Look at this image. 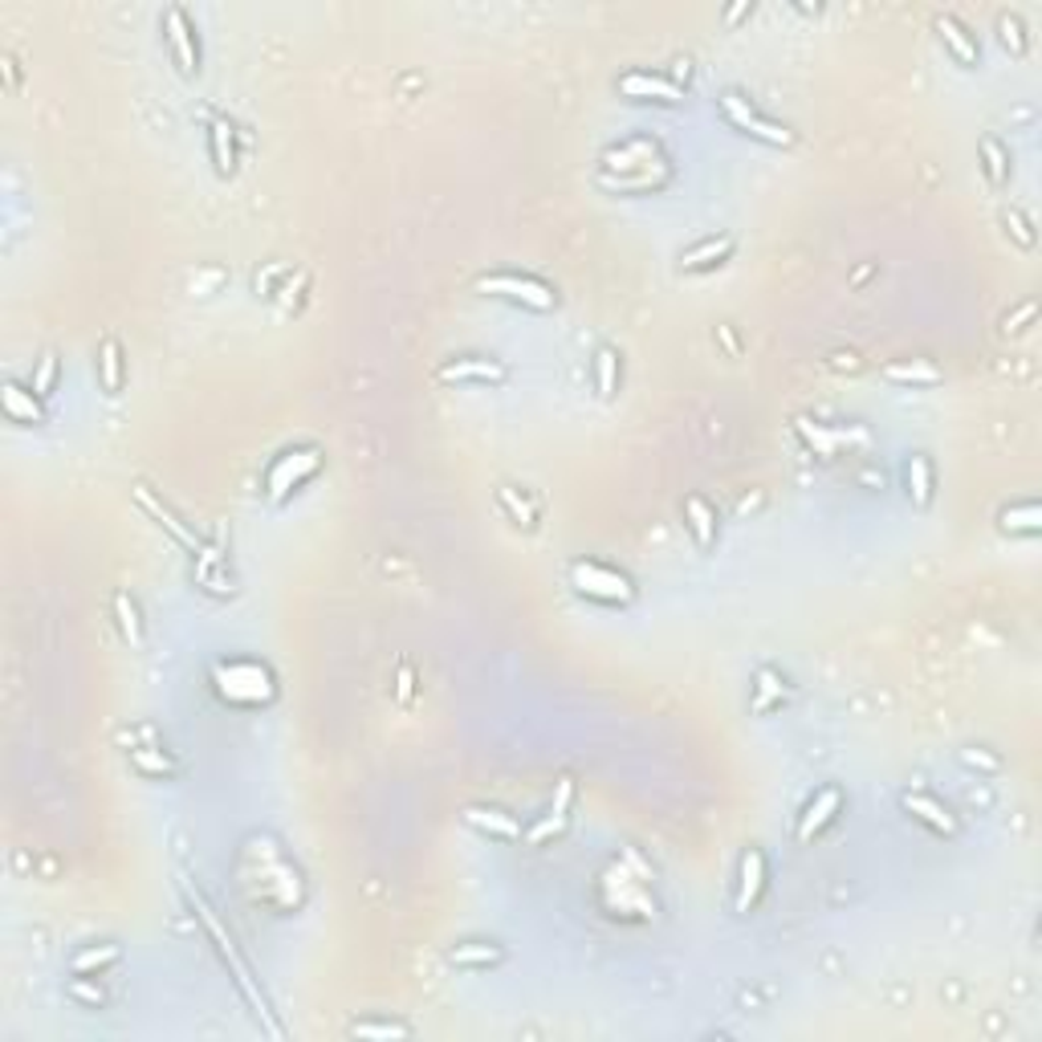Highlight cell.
<instances>
[{"label":"cell","mask_w":1042,"mask_h":1042,"mask_svg":"<svg viewBox=\"0 0 1042 1042\" xmlns=\"http://www.w3.org/2000/svg\"><path fill=\"white\" fill-rule=\"evenodd\" d=\"M237 888L253 908H265L273 916L301 913L306 900H310L301 868L270 831H253L241 839V847H237Z\"/></svg>","instance_id":"obj_1"},{"label":"cell","mask_w":1042,"mask_h":1042,"mask_svg":"<svg viewBox=\"0 0 1042 1042\" xmlns=\"http://www.w3.org/2000/svg\"><path fill=\"white\" fill-rule=\"evenodd\" d=\"M180 892H184L187 908L196 913V920L204 925V932H208V941L216 944V953H220V961H225V970H229L232 985H237V994L244 998V1006L253 1010V1018H257L261 1027H265V1034L270 1039H282L286 1034V1027L273 1018V1006L270 998H265V989H261L257 973H253V965H249V957L241 953V944H237V937H232L229 928H225V920H220V913L213 908V900L204 896L201 888L192 884V880H180Z\"/></svg>","instance_id":"obj_2"},{"label":"cell","mask_w":1042,"mask_h":1042,"mask_svg":"<svg viewBox=\"0 0 1042 1042\" xmlns=\"http://www.w3.org/2000/svg\"><path fill=\"white\" fill-rule=\"evenodd\" d=\"M672 180V163L664 159L656 139H623L619 147L603 151L599 187L607 192H660Z\"/></svg>","instance_id":"obj_3"},{"label":"cell","mask_w":1042,"mask_h":1042,"mask_svg":"<svg viewBox=\"0 0 1042 1042\" xmlns=\"http://www.w3.org/2000/svg\"><path fill=\"white\" fill-rule=\"evenodd\" d=\"M213 688L225 705L237 709H265L277 700V676L261 660H216Z\"/></svg>","instance_id":"obj_4"},{"label":"cell","mask_w":1042,"mask_h":1042,"mask_svg":"<svg viewBox=\"0 0 1042 1042\" xmlns=\"http://www.w3.org/2000/svg\"><path fill=\"white\" fill-rule=\"evenodd\" d=\"M599 904L607 916L619 920H652L656 916V896L648 888V875H631L623 859H611L599 871Z\"/></svg>","instance_id":"obj_5"},{"label":"cell","mask_w":1042,"mask_h":1042,"mask_svg":"<svg viewBox=\"0 0 1042 1042\" xmlns=\"http://www.w3.org/2000/svg\"><path fill=\"white\" fill-rule=\"evenodd\" d=\"M566 583L579 599L599 603V607H631L635 603V579L619 566H607L599 558H574L566 566Z\"/></svg>","instance_id":"obj_6"},{"label":"cell","mask_w":1042,"mask_h":1042,"mask_svg":"<svg viewBox=\"0 0 1042 1042\" xmlns=\"http://www.w3.org/2000/svg\"><path fill=\"white\" fill-rule=\"evenodd\" d=\"M327 469V453L318 444H301V448H286L277 453L273 465L265 469V501L270 505H286L298 489H306L318 472Z\"/></svg>","instance_id":"obj_7"},{"label":"cell","mask_w":1042,"mask_h":1042,"mask_svg":"<svg viewBox=\"0 0 1042 1042\" xmlns=\"http://www.w3.org/2000/svg\"><path fill=\"white\" fill-rule=\"evenodd\" d=\"M477 294L514 301V306L534 310V314H550V310H558L554 286H546L542 277H534V273H514V270L481 273V277H477Z\"/></svg>","instance_id":"obj_8"},{"label":"cell","mask_w":1042,"mask_h":1042,"mask_svg":"<svg viewBox=\"0 0 1042 1042\" xmlns=\"http://www.w3.org/2000/svg\"><path fill=\"white\" fill-rule=\"evenodd\" d=\"M717 111H721V118H725L729 127L749 135V139H757V144H770V147L799 144L794 130L786 127V123H778V118L762 115V111L754 106V99H745V94H737V90H725V94L717 99Z\"/></svg>","instance_id":"obj_9"},{"label":"cell","mask_w":1042,"mask_h":1042,"mask_svg":"<svg viewBox=\"0 0 1042 1042\" xmlns=\"http://www.w3.org/2000/svg\"><path fill=\"white\" fill-rule=\"evenodd\" d=\"M130 501H135V505H139V509H144V514L151 517V522H156V526L163 529V534H168V538H172L175 546H184L187 554H201V550H204V538H201V534L187 526L184 517L175 514L172 505L159 497V493H156L151 485H147V481H135V485H130Z\"/></svg>","instance_id":"obj_10"},{"label":"cell","mask_w":1042,"mask_h":1042,"mask_svg":"<svg viewBox=\"0 0 1042 1042\" xmlns=\"http://www.w3.org/2000/svg\"><path fill=\"white\" fill-rule=\"evenodd\" d=\"M163 37H168V49H172V61L180 66V73L196 78L201 73V30L187 16V9H180V4L163 9Z\"/></svg>","instance_id":"obj_11"},{"label":"cell","mask_w":1042,"mask_h":1042,"mask_svg":"<svg viewBox=\"0 0 1042 1042\" xmlns=\"http://www.w3.org/2000/svg\"><path fill=\"white\" fill-rule=\"evenodd\" d=\"M766 884H770V868H766V851L762 847H745L742 859H737V888H733V913L749 916L766 896Z\"/></svg>","instance_id":"obj_12"},{"label":"cell","mask_w":1042,"mask_h":1042,"mask_svg":"<svg viewBox=\"0 0 1042 1042\" xmlns=\"http://www.w3.org/2000/svg\"><path fill=\"white\" fill-rule=\"evenodd\" d=\"M574 799H579V786H574L571 774H562L554 786V799H550V806H546V814L534 823V827H526V835L522 839L529 843V847H542V843L558 839L562 831L571 827V811H574Z\"/></svg>","instance_id":"obj_13"},{"label":"cell","mask_w":1042,"mask_h":1042,"mask_svg":"<svg viewBox=\"0 0 1042 1042\" xmlns=\"http://www.w3.org/2000/svg\"><path fill=\"white\" fill-rule=\"evenodd\" d=\"M615 90L631 102H660V106H680V102H685V87H680V82H672V78L652 73V70L619 73V78H615Z\"/></svg>","instance_id":"obj_14"},{"label":"cell","mask_w":1042,"mask_h":1042,"mask_svg":"<svg viewBox=\"0 0 1042 1042\" xmlns=\"http://www.w3.org/2000/svg\"><path fill=\"white\" fill-rule=\"evenodd\" d=\"M436 379L440 383H485V387H501L509 383V367L501 363V358H489V355H460V358H448V363H440V371H436Z\"/></svg>","instance_id":"obj_15"},{"label":"cell","mask_w":1042,"mask_h":1042,"mask_svg":"<svg viewBox=\"0 0 1042 1042\" xmlns=\"http://www.w3.org/2000/svg\"><path fill=\"white\" fill-rule=\"evenodd\" d=\"M900 806H904V814H913L916 823H925L932 835H944V839H957V835H961V818H957L937 794H928V790H904V794H900Z\"/></svg>","instance_id":"obj_16"},{"label":"cell","mask_w":1042,"mask_h":1042,"mask_svg":"<svg viewBox=\"0 0 1042 1042\" xmlns=\"http://www.w3.org/2000/svg\"><path fill=\"white\" fill-rule=\"evenodd\" d=\"M843 790L839 786H823V790H814V799L806 802L799 811V823H794V839L799 843H811V839H818L823 831L835 823L843 814Z\"/></svg>","instance_id":"obj_17"},{"label":"cell","mask_w":1042,"mask_h":1042,"mask_svg":"<svg viewBox=\"0 0 1042 1042\" xmlns=\"http://www.w3.org/2000/svg\"><path fill=\"white\" fill-rule=\"evenodd\" d=\"M680 517H685V529L692 546L700 554H713L717 542H721V517H717V505L705 493H688L685 505H680Z\"/></svg>","instance_id":"obj_18"},{"label":"cell","mask_w":1042,"mask_h":1042,"mask_svg":"<svg viewBox=\"0 0 1042 1042\" xmlns=\"http://www.w3.org/2000/svg\"><path fill=\"white\" fill-rule=\"evenodd\" d=\"M932 30H937V37H941V45L949 49V58H953L957 66H965V70L982 66V45H977V37L970 33L965 21H957L953 13H937Z\"/></svg>","instance_id":"obj_19"},{"label":"cell","mask_w":1042,"mask_h":1042,"mask_svg":"<svg viewBox=\"0 0 1042 1042\" xmlns=\"http://www.w3.org/2000/svg\"><path fill=\"white\" fill-rule=\"evenodd\" d=\"M465 823H469L472 831H481V835H489V839H501V843H517L522 835H526V827L517 823L509 811H501V806H485V802H472V806H465V814H460Z\"/></svg>","instance_id":"obj_20"},{"label":"cell","mask_w":1042,"mask_h":1042,"mask_svg":"<svg viewBox=\"0 0 1042 1042\" xmlns=\"http://www.w3.org/2000/svg\"><path fill=\"white\" fill-rule=\"evenodd\" d=\"M94 375H99L102 396H111V400L127 387V351H123L115 334H106L99 351H94Z\"/></svg>","instance_id":"obj_21"},{"label":"cell","mask_w":1042,"mask_h":1042,"mask_svg":"<svg viewBox=\"0 0 1042 1042\" xmlns=\"http://www.w3.org/2000/svg\"><path fill=\"white\" fill-rule=\"evenodd\" d=\"M208 156H213V172L220 180H229L237 172V127L225 115H216L208 123Z\"/></svg>","instance_id":"obj_22"},{"label":"cell","mask_w":1042,"mask_h":1042,"mask_svg":"<svg viewBox=\"0 0 1042 1042\" xmlns=\"http://www.w3.org/2000/svg\"><path fill=\"white\" fill-rule=\"evenodd\" d=\"M111 611H115V623H118V635H123V643H127L130 652H144V648H147V623H144V611H139L135 595H130V591H115Z\"/></svg>","instance_id":"obj_23"},{"label":"cell","mask_w":1042,"mask_h":1042,"mask_svg":"<svg viewBox=\"0 0 1042 1042\" xmlns=\"http://www.w3.org/2000/svg\"><path fill=\"white\" fill-rule=\"evenodd\" d=\"M591 383H595V396L603 403H611L619 396V383H623V355L615 346L603 343L591 358Z\"/></svg>","instance_id":"obj_24"},{"label":"cell","mask_w":1042,"mask_h":1042,"mask_svg":"<svg viewBox=\"0 0 1042 1042\" xmlns=\"http://www.w3.org/2000/svg\"><path fill=\"white\" fill-rule=\"evenodd\" d=\"M786 700H790V685H786L782 672H778V668H757L754 692H749V713L766 717V713H774V709H782Z\"/></svg>","instance_id":"obj_25"},{"label":"cell","mask_w":1042,"mask_h":1042,"mask_svg":"<svg viewBox=\"0 0 1042 1042\" xmlns=\"http://www.w3.org/2000/svg\"><path fill=\"white\" fill-rule=\"evenodd\" d=\"M892 387H937L944 383V371L928 358H896L880 371Z\"/></svg>","instance_id":"obj_26"},{"label":"cell","mask_w":1042,"mask_h":1042,"mask_svg":"<svg viewBox=\"0 0 1042 1042\" xmlns=\"http://www.w3.org/2000/svg\"><path fill=\"white\" fill-rule=\"evenodd\" d=\"M904 493L913 501L916 509H928L932 497H937V477H932V460L925 453H913L904 460Z\"/></svg>","instance_id":"obj_27"},{"label":"cell","mask_w":1042,"mask_h":1042,"mask_svg":"<svg viewBox=\"0 0 1042 1042\" xmlns=\"http://www.w3.org/2000/svg\"><path fill=\"white\" fill-rule=\"evenodd\" d=\"M733 237L729 232H721V237H709V241H697L692 249H685L680 253V273H705L713 270V265H721V261L733 257Z\"/></svg>","instance_id":"obj_28"},{"label":"cell","mask_w":1042,"mask_h":1042,"mask_svg":"<svg viewBox=\"0 0 1042 1042\" xmlns=\"http://www.w3.org/2000/svg\"><path fill=\"white\" fill-rule=\"evenodd\" d=\"M501 961H505V944L497 941H460L448 949V965L457 970H489Z\"/></svg>","instance_id":"obj_29"},{"label":"cell","mask_w":1042,"mask_h":1042,"mask_svg":"<svg viewBox=\"0 0 1042 1042\" xmlns=\"http://www.w3.org/2000/svg\"><path fill=\"white\" fill-rule=\"evenodd\" d=\"M123 961V949L115 941H102V944H87L70 957V973L73 977H102V973Z\"/></svg>","instance_id":"obj_30"},{"label":"cell","mask_w":1042,"mask_h":1042,"mask_svg":"<svg viewBox=\"0 0 1042 1042\" xmlns=\"http://www.w3.org/2000/svg\"><path fill=\"white\" fill-rule=\"evenodd\" d=\"M196 586H204L208 595H232V579L225 574V554H220V546H208L204 542V550L196 554Z\"/></svg>","instance_id":"obj_31"},{"label":"cell","mask_w":1042,"mask_h":1042,"mask_svg":"<svg viewBox=\"0 0 1042 1042\" xmlns=\"http://www.w3.org/2000/svg\"><path fill=\"white\" fill-rule=\"evenodd\" d=\"M982 172H985V180H989V187H1006L1010 184V175H1014V156H1010V147L1001 144L998 135H985L982 139Z\"/></svg>","instance_id":"obj_32"},{"label":"cell","mask_w":1042,"mask_h":1042,"mask_svg":"<svg viewBox=\"0 0 1042 1042\" xmlns=\"http://www.w3.org/2000/svg\"><path fill=\"white\" fill-rule=\"evenodd\" d=\"M998 529L1010 534V538H1034L1042 529V505L1039 501H1018V505H1006L998 514Z\"/></svg>","instance_id":"obj_33"},{"label":"cell","mask_w":1042,"mask_h":1042,"mask_svg":"<svg viewBox=\"0 0 1042 1042\" xmlns=\"http://www.w3.org/2000/svg\"><path fill=\"white\" fill-rule=\"evenodd\" d=\"M4 415L13 424H45V408L42 400L25 391L21 383H4Z\"/></svg>","instance_id":"obj_34"},{"label":"cell","mask_w":1042,"mask_h":1042,"mask_svg":"<svg viewBox=\"0 0 1042 1042\" xmlns=\"http://www.w3.org/2000/svg\"><path fill=\"white\" fill-rule=\"evenodd\" d=\"M130 766L139 774H147V778H175L180 774V762H175L172 754H163L159 745H130Z\"/></svg>","instance_id":"obj_35"},{"label":"cell","mask_w":1042,"mask_h":1042,"mask_svg":"<svg viewBox=\"0 0 1042 1042\" xmlns=\"http://www.w3.org/2000/svg\"><path fill=\"white\" fill-rule=\"evenodd\" d=\"M497 505L505 509V517H509L517 529H526V534L538 529V505H534L526 493H517L514 485H497Z\"/></svg>","instance_id":"obj_36"},{"label":"cell","mask_w":1042,"mask_h":1042,"mask_svg":"<svg viewBox=\"0 0 1042 1042\" xmlns=\"http://www.w3.org/2000/svg\"><path fill=\"white\" fill-rule=\"evenodd\" d=\"M58 375H61L58 351H45V355L37 358V367H33L30 391L37 396V400H49V396H54V387H58Z\"/></svg>","instance_id":"obj_37"},{"label":"cell","mask_w":1042,"mask_h":1042,"mask_svg":"<svg viewBox=\"0 0 1042 1042\" xmlns=\"http://www.w3.org/2000/svg\"><path fill=\"white\" fill-rule=\"evenodd\" d=\"M346 1034L351 1039H412V1027L408 1022H383V1018H363V1022H351Z\"/></svg>","instance_id":"obj_38"},{"label":"cell","mask_w":1042,"mask_h":1042,"mask_svg":"<svg viewBox=\"0 0 1042 1042\" xmlns=\"http://www.w3.org/2000/svg\"><path fill=\"white\" fill-rule=\"evenodd\" d=\"M799 432L806 436V444H811V448H818V453H823V457H835L843 444H851V440H847V432H839V428L831 432V428H823V424H811V420H799Z\"/></svg>","instance_id":"obj_39"},{"label":"cell","mask_w":1042,"mask_h":1042,"mask_svg":"<svg viewBox=\"0 0 1042 1042\" xmlns=\"http://www.w3.org/2000/svg\"><path fill=\"white\" fill-rule=\"evenodd\" d=\"M998 42L1010 49L1014 58H1022L1027 54V25H1022V16L1018 13H1001L998 16Z\"/></svg>","instance_id":"obj_40"},{"label":"cell","mask_w":1042,"mask_h":1042,"mask_svg":"<svg viewBox=\"0 0 1042 1042\" xmlns=\"http://www.w3.org/2000/svg\"><path fill=\"white\" fill-rule=\"evenodd\" d=\"M70 998L82 1001V1006H90V1010H102V1006L111 1001V994H106L102 985H94V977H73V982H70Z\"/></svg>","instance_id":"obj_41"},{"label":"cell","mask_w":1042,"mask_h":1042,"mask_svg":"<svg viewBox=\"0 0 1042 1042\" xmlns=\"http://www.w3.org/2000/svg\"><path fill=\"white\" fill-rule=\"evenodd\" d=\"M1006 232L1014 237V244H1018V249H1034V244H1039V237H1034V225H1030V216L1018 213V208H1010V213H1006Z\"/></svg>","instance_id":"obj_42"},{"label":"cell","mask_w":1042,"mask_h":1042,"mask_svg":"<svg viewBox=\"0 0 1042 1042\" xmlns=\"http://www.w3.org/2000/svg\"><path fill=\"white\" fill-rule=\"evenodd\" d=\"M1039 318V301L1030 298V301H1022L1014 314H1006V322H1001V334H1022L1027 330V322H1034Z\"/></svg>","instance_id":"obj_43"},{"label":"cell","mask_w":1042,"mask_h":1042,"mask_svg":"<svg viewBox=\"0 0 1042 1042\" xmlns=\"http://www.w3.org/2000/svg\"><path fill=\"white\" fill-rule=\"evenodd\" d=\"M961 762H965V766H982V770H1001L998 757L982 754V749H977V754H973V749H965V754H961Z\"/></svg>","instance_id":"obj_44"},{"label":"cell","mask_w":1042,"mask_h":1042,"mask_svg":"<svg viewBox=\"0 0 1042 1042\" xmlns=\"http://www.w3.org/2000/svg\"><path fill=\"white\" fill-rule=\"evenodd\" d=\"M400 697H403V700L412 697V668H403V672H400Z\"/></svg>","instance_id":"obj_45"}]
</instances>
